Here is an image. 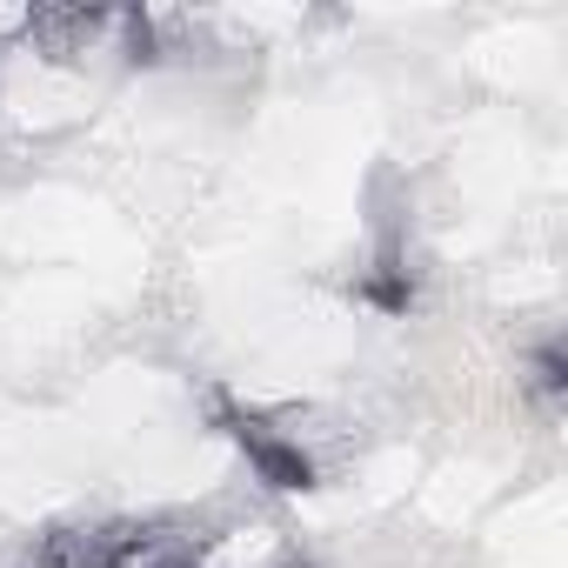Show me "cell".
<instances>
[{"instance_id":"obj_2","label":"cell","mask_w":568,"mask_h":568,"mask_svg":"<svg viewBox=\"0 0 568 568\" xmlns=\"http://www.w3.org/2000/svg\"><path fill=\"white\" fill-rule=\"evenodd\" d=\"M362 295H368L375 308H408V295H415V288H408V267H402V261L388 254V261H382V267L368 274V288H362Z\"/></svg>"},{"instance_id":"obj_3","label":"cell","mask_w":568,"mask_h":568,"mask_svg":"<svg viewBox=\"0 0 568 568\" xmlns=\"http://www.w3.org/2000/svg\"><path fill=\"white\" fill-rule=\"evenodd\" d=\"M535 368H541V388L555 395V388H561V348H541V362H535Z\"/></svg>"},{"instance_id":"obj_1","label":"cell","mask_w":568,"mask_h":568,"mask_svg":"<svg viewBox=\"0 0 568 568\" xmlns=\"http://www.w3.org/2000/svg\"><path fill=\"white\" fill-rule=\"evenodd\" d=\"M227 428H234V442H241V455L254 462V475L267 481V488H315V462L302 455V442H288V435H274L267 422H254V415H234L227 408Z\"/></svg>"}]
</instances>
